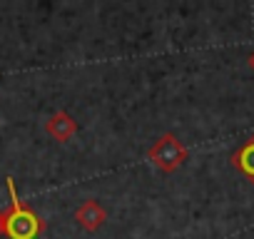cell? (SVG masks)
<instances>
[{
    "instance_id": "cell-2",
    "label": "cell",
    "mask_w": 254,
    "mask_h": 239,
    "mask_svg": "<svg viewBox=\"0 0 254 239\" xmlns=\"http://www.w3.org/2000/svg\"><path fill=\"white\" fill-rule=\"evenodd\" d=\"M190 157L187 147L182 145V140L172 132H162L155 145L147 150V160L165 175H172L175 170H180L185 165V160Z\"/></svg>"
},
{
    "instance_id": "cell-1",
    "label": "cell",
    "mask_w": 254,
    "mask_h": 239,
    "mask_svg": "<svg viewBox=\"0 0 254 239\" xmlns=\"http://www.w3.org/2000/svg\"><path fill=\"white\" fill-rule=\"evenodd\" d=\"M8 192H10V207H8V222H5V237L8 239H38L40 234H45L48 222L18 197L13 177H8Z\"/></svg>"
},
{
    "instance_id": "cell-7",
    "label": "cell",
    "mask_w": 254,
    "mask_h": 239,
    "mask_svg": "<svg viewBox=\"0 0 254 239\" xmlns=\"http://www.w3.org/2000/svg\"><path fill=\"white\" fill-rule=\"evenodd\" d=\"M249 65H252V67H254V53H252V55H249Z\"/></svg>"
},
{
    "instance_id": "cell-3",
    "label": "cell",
    "mask_w": 254,
    "mask_h": 239,
    "mask_svg": "<svg viewBox=\"0 0 254 239\" xmlns=\"http://www.w3.org/2000/svg\"><path fill=\"white\" fill-rule=\"evenodd\" d=\"M75 222L87 229V232H97L105 222H107V209L97 202V199H85L77 209H75Z\"/></svg>"
},
{
    "instance_id": "cell-5",
    "label": "cell",
    "mask_w": 254,
    "mask_h": 239,
    "mask_svg": "<svg viewBox=\"0 0 254 239\" xmlns=\"http://www.w3.org/2000/svg\"><path fill=\"white\" fill-rule=\"evenodd\" d=\"M232 167L239 172V175H244L249 182H254V137H249L234 155H232Z\"/></svg>"
},
{
    "instance_id": "cell-6",
    "label": "cell",
    "mask_w": 254,
    "mask_h": 239,
    "mask_svg": "<svg viewBox=\"0 0 254 239\" xmlns=\"http://www.w3.org/2000/svg\"><path fill=\"white\" fill-rule=\"evenodd\" d=\"M5 222H8V207H0V237H5Z\"/></svg>"
},
{
    "instance_id": "cell-4",
    "label": "cell",
    "mask_w": 254,
    "mask_h": 239,
    "mask_svg": "<svg viewBox=\"0 0 254 239\" xmlns=\"http://www.w3.org/2000/svg\"><path fill=\"white\" fill-rule=\"evenodd\" d=\"M45 132L53 137V140H58V142H70L72 137H75V132H77V122L65 112V110H58L48 122H45Z\"/></svg>"
}]
</instances>
